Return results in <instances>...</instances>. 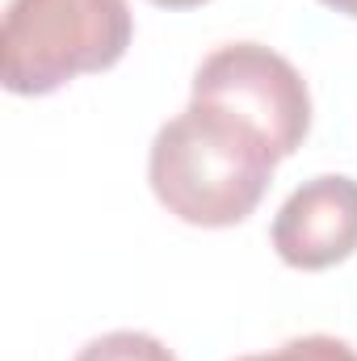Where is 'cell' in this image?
Returning <instances> with one entry per match:
<instances>
[{
    "instance_id": "5b68a950",
    "label": "cell",
    "mask_w": 357,
    "mask_h": 361,
    "mask_svg": "<svg viewBox=\"0 0 357 361\" xmlns=\"http://www.w3.org/2000/svg\"><path fill=\"white\" fill-rule=\"evenodd\" d=\"M76 361H177V357L164 341H156L147 332H105V336L89 341L76 353Z\"/></svg>"
},
{
    "instance_id": "277c9868",
    "label": "cell",
    "mask_w": 357,
    "mask_h": 361,
    "mask_svg": "<svg viewBox=\"0 0 357 361\" xmlns=\"http://www.w3.org/2000/svg\"><path fill=\"white\" fill-rule=\"evenodd\" d=\"M273 248L290 269H332L357 252V180L353 177H311L298 185L277 219Z\"/></svg>"
},
{
    "instance_id": "52a82bcc",
    "label": "cell",
    "mask_w": 357,
    "mask_h": 361,
    "mask_svg": "<svg viewBox=\"0 0 357 361\" xmlns=\"http://www.w3.org/2000/svg\"><path fill=\"white\" fill-rule=\"evenodd\" d=\"M147 4H160V8H198L206 0H147Z\"/></svg>"
},
{
    "instance_id": "7a4b0ae2",
    "label": "cell",
    "mask_w": 357,
    "mask_h": 361,
    "mask_svg": "<svg viewBox=\"0 0 357 361\" xmlns=\"http://www.w3.org/2000/svg\"><path fill=\"white\" fill-rule=\"evenodd\" d=\"M135 34L126 0H8L0 30L4 89L42 97L114 68Z\"/></svg>"
},
{
    "instance_id": "6da1fadb",
    "label": "cell",
    "mask_w": 357,
    "mask_h": 361,
    "mask_svg": "<svg viewBox=\"0 0 357 361\" xmlns=\"http://www.w3.org/2000/svg\"><path fill=\"white\" fill-rule=\"evenodd\" d=\"M277 152L269 139L231 109L189 101L173 122L160 126L147 156L152 193L169 214L189 227L244 223L273 180Z\"/></svg>"
},
{
    "instance_id": "ba28073f",
    "label": "cell",
    "mask_w": 357,
    "mask_h": 361,
    "mask_svg": "<svg viewBox=\"0 0 357 361\" xmlns=\"http://www.w3.org/2000/svg\"><path fill=\"white\" fill-rule=\"evenodd\" d=\"M328 8H337V13H345V17H357V0H324Z\"/></svg>"
},
{
    "instance_id": "3957f363",
    "label": "cell",
    "mask_w": 357,
    "mask_h": 361,
    "mask_svg": "<svg viewBox=\"0 0 357 361\" xmlns=\"http://www.w3.org/2000/svg\"><path fill=\"white\" fill-rule=\"evenodd\" d=\"M193 101L231 109L253 122L277 152V160L294 156L311 130V92L290 59L261 42H231L202 59L193 76Z\"/></svg>"
},
{
    "instance_id": "8992f818",
    "label": "cell",
    "mask_w": 357,
    "mask_h": 361,
    "mask_svg": "<svg viewBox=\"0 0 357 361\" xmlns=\"http://www.w3.org/2000/svg\"><path fill=\"white\" fill-rule=\"evenodd\" d=\"M240 361H357V349L337 341V336L315 332V336H294V341H286L269 353H253V357Z\"/></svg>"
}]
</instances>
